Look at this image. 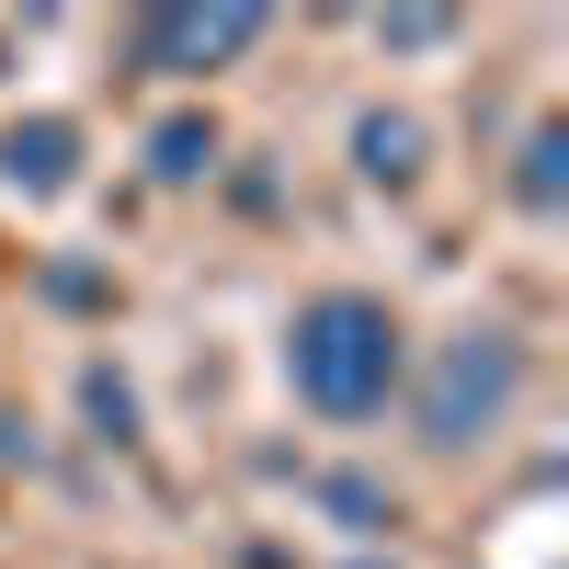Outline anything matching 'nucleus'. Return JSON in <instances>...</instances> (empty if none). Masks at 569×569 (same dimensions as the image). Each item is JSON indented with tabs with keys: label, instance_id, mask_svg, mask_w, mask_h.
<instances>
[{
	"label": "nucleus",
	"instance_id": "5",
	"mask_svg": "<svg viewBox=\"0 0 569 569\" xmlns=\"http://www.w3.org/2000/svg\"><path fill=\"white\" fill-rule=\"evenodd\" d=\"M410 149H421V126H388V114L365 126V171H376V182H410V171H421Z\"/></svg>",
	"mask_w": 569,
	"mask_h": 569
},
{
	"label": "nucleus",
	"instance_id": "3",
	"mask_svg": "<svg viewBox=\"0 0 569 569\" xmlns=\"http://www.w3.org/2000/svg\"><path fill=\"white\" fill-rule=\"evenodd\" d=\"M262 12H182V23H149L160 58H228V46H251Z\"/></svg>",
	"mask_w": 569,
	"mask_h": 569
},
{
	"label": "nucleus",
	"instance_id": "4",
	"mask_svg": "<svg viewBox=\"0 0 569 569\" xmlns=\"http://www.w3.org/2000/svg\"><path fill=\"white\" fill-rule=\"evenodd\" d=\"M0 171H12V182H34V194H58V182H69V126L12 137V149H0Z\"/></svg>",
	"mask_w": 569,
	"mask_h": 569
},
{
	"label": "nucleus",
	"instance_id": "1",
	"mask_svg": "<svg viewBox=\"0 0 569 569\" xmlns=\"http://www.w3.org/2000/svg\"><path fill=\"white\" fill-rule=\"evenodd\" d=\"M284 376H297V399L308 410H376L388 399V376H399V319L376 308V297H319L297 319V342H284Z\"/></svg>",
	"mask_w": 569,
	"mask_h": 569
},
{
	"label": "nucleus",
	"instance_id": "2",
	"mask_svg": "<svg viewBox=\"0 0 569 569\" xmlns=\"http://www.w3.org/2000/svg\"><path fill=\"white\" fill-rule=\"evenodd\" d=\"M512 376H525V365H512V342H456L445 376H433V433L467 445V421H490V410L512 399Z\"/></svg>",
	"mask_w": 569,
	"mask_h": 569
}]
</instances>
